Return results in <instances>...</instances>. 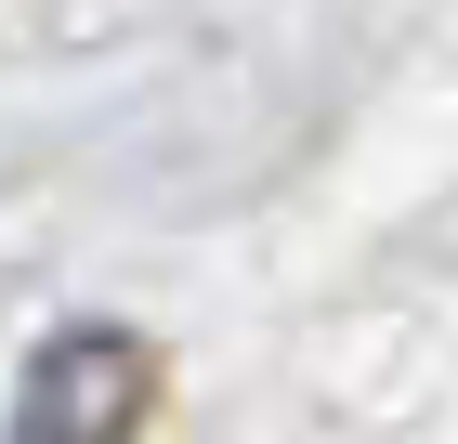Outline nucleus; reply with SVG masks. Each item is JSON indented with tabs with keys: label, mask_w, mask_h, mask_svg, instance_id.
<instances>
[{
	"label": "nucleus",
	"mask_w": 458,
	"mask_h": 444,
	"mask_svg": "<svg viewBox=\"0 0 458 444\" xmlns=\"http://www.w3.org/2000/svg\"><path fill=\"white\" fill-rule=\"evenodd\" d=\"M157 418V340L131 327H53L13 392V444H144Z\"/></svg>",
	"instance_id": "1"
}]
</instances>
